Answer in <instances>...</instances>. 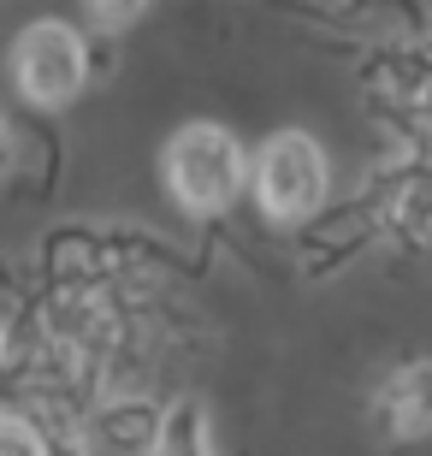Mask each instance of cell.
Segmentation results:
<instances>
[{
  "instance_id": "7",
  "label": "cell",
  "mask_w": 432,
  "mask_h": 456,
  "mask_svg": "<svg viewBox=\"0 0 432 456\" xmlns=\"http://www.w3.org/2000/svg\"><path fill=\"white\" fill-rule=\"evenodd\" d=\"M0 456H48V444H42V433H36L30 421L6 415V421H0Z\"/></svg>"
},
{
  "instance_id": "9",
  "label": "cell",
  "mask_w": 432,
  "mask_h": 456,
  "mask_svg": "<svg viewBox=\"0 0 432 456\" xmlns=\"http://www.w3.org/2000/svg\"><path fill=\"white\" fill-rule=\"evenodd\" d=\"M0 355H6V332H0Z\"/></svg>"
},
{
  "instance_id": "2",
  "label": "cell",
  "mask_w": 432,
  "mask_h": 456,
  "mask_svg": "<svg viewBox=\"0 0 432 456\" xmlns=\"http://www.w3.org/2000/svg\"><path fill=\"white\" fill-rule=\"evenodd\" d=\"M12 84H18V95L36 102V107L77 102L84 84H89V48H84V36L71 30V24H60V18L30 24V30L18 36V48H12Z\"/></svg>"
},
{
  "instance_id": "1",
  "label": "cell",
  "mask_w": 432,
  "mask_h": 456,
  "mask_svg": "<svg viewBox=\"0 0 432 456\" xmlns=\"http://www.w3.org/2000/svg\"><path fill=\"white\" fill-rule=\"evenodd\" d=\"M243 178H249V160L237 136L219 125H183L167 142V184L190 214H225L243 196Z\"/></svg>"
},
{
  "instance_id": "4",
  "label": "cell",
  "mask_w": 432,
  "mask_h": 456,
  "mask_svg": "<svg viewBox=\"0 0 432 456\" xmlns=\"http://www.w3.org/2000/svg\"><path fill=\"white\" fill-rule=\"evenodd\" d=\"M385 433H397V439H420L432 433V362H409L385 379L379 403H373Z\"/></svg>"
},
{
  "instance_id": "8",
  "label": "cell",
  "mask_w": 432,
  "mask_h": 456,
  "mask_svg": "<svg viewBox=\"0 0 432 456\" xmlns=\"http://www.w3.org/2000/svg\"><path fill=\"white\" fill-rule=\"evenodd\" d=\"M131 18H136V6H118V12L95 6V12H89V24H101V30H118V24H131Z\"/></svg>"
},
{
  "instance_id": "6",
  "label": "cell",
  "mask_w": 432,
  "mask_h": 456,
  "mask_svg": "<svg viewBox=\"0 0 432 456\" xmlns=\"http://www.w3.org/2000/svg\"><path fill=\"white\" fill-rule=\"evenodd\" d=\"M154 427H160V415L143 403H118L101 415V439L113 444V451H154Z\"/></svg>"
},
{
  "instance_id": "3",
  "label": "cell",
  "mask_w": 432,
  "mask_h": 456,
  "mask_svg": "<svg viewBox=\"0 0 432 456\" xmlns=\"http://www.w3.org/2000/svg\"><path fill=\"white\" fill-rule=\"evenodd\" d=\"M255 196L284 225L308 220L320 208V196H326V154H320L314 136H302V131L273 136L261 149V160H255Z\"/></svg>"
},
{
  "instance_id": "5",
  "label": "cell",
  "mask_w": 432,
  "mask_h": 456,
  "mask_svg": "<svg viewBox=\"0 0 432 456\" xmlns=\"http://www.w3.org/2000/svg\"><path fill=\"white\" fill-rule=\"evenodd\" d=\"M149 456H214V421L196 397H178L172 409H160Z\"/></svg>"
}]
</instances>
